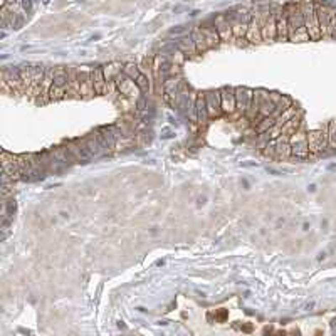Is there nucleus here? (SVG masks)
<instances>
[{
	"mask_svg": "<svg viewBox=\"0 0 336 336\" xmlns=\"http://www.w3.org/2000/svg\"><path fill=\"white\" fill-rule=\"evenodd\" d=\"M252 14H247L246 10H242L240 14H230L229 20H230V27H232V36L235 39H240L247 34V29H249Z\"/></svg>",
	"mask_w": 336,
	"mask_h": 336,
	"instance_id": "5",
	"label": "nucleus"
},
{
	"mask_svg": "<svg viewBox=\"0 0 336 336\" xmlns=\"http://www.w3.org/2000/svg\"><path fill=\"white\" fill-rule=\"evenodd\" d=\"M190 37H192V41H194L198 52H203V51H207L208 49L207 41H205V37H203V32H202L200 27H194V29H192Z\"/></svg>",
	"mask_w": 336,
	"mask_h": 336,
	"instance_id": "22",
	"label": "nucleus"
},
{
	"mask_svg": "<svg viewBox=\"0 0 336 336\" xmlns=\"http://www.w3.org/2000/svg\"><path fill=\"white\" fill-rule=\"evenodd\" d=\"M288 24H289V41L293 42H304L310 41L306 25H304V15H302L301 4H289L288 7Z\"/></svg>",
	"mask_w": 336,
	"mask_h": 336,
	"instance_id": "1",
	"label": "nucleus"
},
{
	"mask_svg": "<svg viewBox=\"0 0 336 336\" xmlns=\"http://www.w3.org/2000/svg\"><path fill=\"white\" fill-rule=\"evenodd\" d=\"M200 29L203 32V37H205L208 47L217 46V44L220 42V36H219V32L216 29V25H213V27H200Z\"/></svg>",
	"mask_w": 336,
	"mask_h": 336,
	"instance_id": "24",
	"label": "nucleus"
},
{
	"mask_svg": "<svg viewBox=\"0 0 336 336\" xmlns=\"http://www.w3.org/2000/svg\"><path fill=\"white\" fill-rule=\"evenodd\" d=\"M274 125H276V118H274V116L262 118V119L257 123V131L262 135V133H266V131H267L269 128H271V126H274Z\"/></svg>",
	"mask_w": 336,
	"mask_h": 336,
	"instance_id": "31",
	"label": "nucleus"
},
{
	"mask_svg": "<svg viewBox=\"0 0 336 336\" xmlns=\"http://www.w3.org/2000/svg\"><path fill=\"white\" fill-rule=\"evenodd\" d=\"M121 73H123V66H119V64H109L106 66V69H104V76H106L108 81L114 79Z\"/></svg>",
	"mask_w": 336,
	"mask_h": 336,
	"instance_id": "29",
	"label": "nucleus"
},
{
	"mask_svg": "<svg viewBox=\"0 0 336 336\" xmlns=\"http://www.w3.org/2000/svg\"><path fill=\"white\" fill-rule=\"evenodd\" d=\"M54 74H56V69L54 68L46 69V76H44L42 81V93H41L44 99H49V93H51V87L54 86Z\"/></svg>",
	"mask_w": 336,
	"mask_h": 336,
	"instance_id": "23",
	"label": "nucleus"
},
{
	"mask_svg": "<svg viewBox=\"0 0 336 336\" xmlns=\"http://www.w3.org/2000/svg\"><path fill=\"white\" fill-rule=\"evenodd\" d=\"M328 17H329V30H331V37H336V7L328 5Z\"/></svg>",
	"mask_w": 336,
	"mask_h": 336,
	"instance_id": "33",
	"label": "nucleus"
},
{
	"mask_svg": "<svg viewBox=\"0 0 336 336\" xmlns=\"http://www.w3.org/2000/svg\"><path fill=\"white\" fill-rule=\"evenodd\" d=\"M216 29L220 36V41H229L232 37V27H230L229 15H219L216 19Z\"/></svg>",
	"mask_w": 336,
	"mask_h": 336,
	"instance_id": "16",
	"label": "nucleus"
},
{
	"mask_svg": "<svg viewBox=\"0 0 336 336\" xmlns=\"http://www.w3.org/2000/svg\"><path fill=\"white\" fill-rule=\"evenodd\" d=\"M261 34L262 41L272 42L278 39L276 10H264V12H261Z\"/></svg>",
	"mask_w": 336,
	"mask_h": 336,
	"instance_id": "3",
	"label": "nucleus"
},
{
	"mask_svg": "<svg viewBox=\"0 0 336 336\" xmlns=\"http://www.w3.org/2000/svg\"><path fill=\"white\" fill-rule=\"evenodd\" d=\"M315 9H316L318 22H319V29H321V36L331 37V30H329V17H328V5L318 2V4H315Z\"/></svg>",
	"mask_w": 336,
	"mask_h": 336,
	"instance_id": "13",
	"label": "nucleus"
},
{
	"mask_svg": "<svg viewBox=\"0 0 336 336\" xmlns=\"http://www.w3.org/2000/svg\"><path fill=\"white\" fill-rule=\"evenodd\" d=\"M66 146H68V150L73 153V157L78 160L79 163H87V162H91V160L95 158L89 153V150L86 148L84 141H81V140L68 141V143H66Z\"/></svg>",
	"mask_w": 336,
	"mask_h": 336,
	"instance_id": "8",
	"label": "nucleus"
},
{
	"mask_svg": "<svg viewBox=\"0 0 336 336\" xmlns=\"http://www.w3.org/2000/svg\"><path fill=\"white\" fill-rule=\"evenodd\" d=\"M274 150H276L278 158H289L291 155V143H289V136L281 135L278 140H274Z\"/></svg>",
	"mask_w": 336,
	"mask_h": 336,
	"instance_id": "17",
	"label": "nucleus"
},
{
	"mask_svg": "<svg viewBox=\"0 0 336 336\" xmlns=\"http://www.w3.org/2000/svg\"><path fill=\"white\" fill-rule=\"evenodd\" d=\"M78 78H79V95L84 98L95 95L96 91H95V84H93L91 71H79Z\"/></svg>",
	"mask_w": 336,
	"mask_h": 336,
	"instance_id": "14",
	"label": "nucleus"
},
{
	"mask_svg": "<svg viewBox=\"0 0 336 336\" xmlns=\"http://www.w3.org/2000/svg\"><path fill=\"white\" fill-rule=\"evenodd\" d=\"M195 113H197V119L198 123H205L208 118V111H207V103H205V95L198 96L195 99Z\"/></svg>",
	"mask_w": 336,
	"mask_h": 336,
	"instance_id": "21",
	"label": "nucleus"
},
{
	"mask_svg": "<svg viewBox=\"0 0 336 336\" xmlns=\"http://www.w3.org/2000/svg\"><path fill=\"white\" fill-rule=\"evenodd\" d=\"M114 82H116V87L119 89L121 95L126 96V98H135L140 93V87L136 86L135 79L128 78V76H125L123 73L118 74L116 78H114Z\"/></svg>",
	"mask_w": 336,
	"mask_h": 336,
	"instance_id": "7",
	"label": "nucleus"
},
{
	"mask_svg": "<svg viewBox=\"0 0 336 336\" xmlns=\"http://www.w3.org/2000/svg\"><path fill=\"white\" fill-rule=\"evenodd\" d=\"M328 146L336 150V118L328 125Z\"/></svg>",
	"mask_w": 336,
	"mask_h": 336,
	"instance_id": "32",
	"label": "nucleus"
},
{
	"mask_svg": "<svg viewBox=\"0 0 336 336\" xmlns=\"http://www.w3.org/2000/svg\"><path fill=\"white\" fill-rule=\"evenodd\" d=\"M54 86H69V71L63 68H56V74H54Z\"/></svg>",
	"mask_w": 336,
	"mask_h": 336,
	"instance_id": "26",
	"label": "nucleus"
},
{
	"mask_svg": "<svg viewBox=\"0 0 336 336\" xmlns=\"http://www.w3.org/2000/svg\"><path fill=\"white\" fill-rule=\"evenodd\" d=\"M205 103H207L208 118H213V116L217 118L222 114V99H220V91L205 95Z\"/></svg>",
	"mask_w": 336,
	"mask_h": 336,
	"instance_id": "12",
	"label": "nucleus"
},
{
	"mask_svg": "<svg viewBox=\"0 0 336 336\" xmlns=\"http://www.w3.org/2000/svg\"><path fill=\"white\" fill-rule=\"evenodd\" d=\"M91 78H93V84H95V91L98 95H103L106 93V86H108V79L104 76V69L103 68H96L91 71Z\"/></svg>",
	"mask_w": 336,
	"mask_h": 336,
	"instance_id": "18",
	"label": "nucleus"
},
{
	"mask_svg": "<svg viewBox=\"0 0 336 336\" xmlns=\"http://www.w3.org/2000/svg\"><path fill=\"white\" fill-rule=\"evenodd\" d=\"M328 148V128L326 130H313L308 133V150L310 155H318Z\"/></svg>",
	"mask_w": 336,
	"mask_h": 336,
	"instance_id": "4",
	"label": "nucleus"
},
{
	"mask_svg": "<svg viewBox=\"0 0 336 336\" xmlns=\"http://www.w3.org/2000/svg\"><path fill=\"white\" fill-rule=\"evenodd\" d=\"M135 82H136V86L140 87V91H141V93H146V91H148V87H150V84H148V79H146V76H145V74H140L138 78L135 79Z\"/></svg>",
	"mask_w": 336,
	"mask_h": 336,
	"instance_id": "35",
	"label": "nucleus"
},
{
	"mask_svg": "<svg viewBox=\"0 0 336 336\" xmlns=\"http://www.w3.org/2000/svg\"><path fill=\"white\" fill-rule=\"evenodd\" d=\"M123 74L128 76V78H131V79H136V78L140 76L138 68H136L135 64H126V66H123Z\"/></svg>",
	"mask_w": 336,
	"mask_h": 336,
	"instance_id": "34",
	"label": "nucleus"
},
{
	"mask_svg": "<svg viewBox=\"0 0 336 336\" xmlns=\"http://www.w3.org/2000/svg\"><path fill=\"white\" fill-rule=\"evenodd\" d=\"M289 143H291V155L296 158H308L310 155V150H308V133L299 128L294 135L289 136Z\"/></svg>",
	"mask_w": 336,
	"mask_h": 336,
	"instance_id": "6",
	"label": "nucleus"
},
{
	"mask_svg": "<svg viewBox=\"0 0 336 336\" xmlns=\"http://www.w3.org/2000/svg\"><path fill=\"white\" fill-rule=\"evenodd\" d=\"M220 99H222V113L232 114L237 111V101H235V89L224 87L220 89Z\"/></svg>",
	"mask_w": 336,
	"mask_h": 336,
	"instance_id": "11",
	"label": "nucleus"
},
{
	"mask_svg": "<svg viewBox=\"0 0 336 336\" xmlns=\"http://www.w3.org/2000/svg\"><path fill=\"white\" fill-rule=\"evenodd\" d=\"M301 125H302V111H301V109H297V113L294 114V116L283 126V131H281V135H286V136L294 135L296 131L301 128Z\"/></svg>",
	"mask_w": 336,
	"mask_h": 336,
	"instance_id": "20",
	"label": "nucleus"
},
{
	"mask_svg": "<svg viewBox=\"0 0 336 336\" xmlns=\"http://www.w3.org/2000/svg\"><path fill=\"white\" fill-rule=\"evenodd\" d=\"M82 141H84L86 148H87V150H89V153H91V155L95 157V158H96V157H103L104 153L108 151L106 148H104V146L101 145V143H99V140L96 138V135H95V133H91L89 136H86V138L82 140Z\"/></svg>",
	"mask_w": 336,
	"mask_h": 336,
	"instance_id": "19",
	"label": "nucleus"
},
{
	"mask_svg": "<svg viewBox=\"0 0 336 336\" xmlns=\"http://www.w3.org/2000/svg\"><path fill=\"white\" fill-rule=\"evenodd\" d=\"M301 10H302V15H304V25H306L308 36H310V41H319L323 36H321V29H319L315 2H313V0H302Z\"/></svg>",
	"mask_w": 336,
	"mask_h": 336,
	"instance_id": "2",
	"label": "nucleus"
},
{
	"mask_svg": "<svg viewBox=\"0 0 336 336\" xmlns=\"http://www.w3.org/2000/svg\"><path fill=\"white\" fill-rule=\"evenodd\" d=\"M19 71H20L22 84H24V89L27 91L29 89V86L32 84V66H22Z\"/></svg>",
	"mask_w": 336,
	"mask_h": 336,
	"instance_id": "28",
	"label": "nucleus"
},
{
	"mask_svg": "<svg viewBox=\"0 0 336 336\" xmlns=\"http://www.w3.org/2000/svg\"><path fill=\"white\" fill-rule=\"evenodd\" d=\"M296 113H297V108H296V106H289L288 109H286V111H283V113H281L279 116L276 118V125L283 128V126L288 123V121L293 118Z\"/></svg>",
	"mask_w": 336,
	"mask_h": 336,
	"instance_id": "27",
	"label": "nucleus"
},
{
	"mask_svg": "<svg viewBox=\"0 0 336 336\" xmlns=\"http://www.w3.org/2000/svg\"><path fill=\"white\" fill-rule=\"evenodd\" d=\"M276 25H278V41H289V24H288V9H276Z\"/></svg>",
	"mask_w": 336,
	"mask_h": 336,
	"instance_id": "9",
	"label": "nucleus"
},
{
	"mask_svg": "<svg viewBox=\"0 0 336 336\" xmlns=\"http://www.w3.org/2000/svg\"><path fill=\"white\" fill-rule=\"evenodd\" d=\"M246 37H247V41H249V42L262 41V34H261V12L252 14V19H251V24H249V29H247Z\"/></svg>",
	"mask_w": 336,
	"mask_h": 336,
	"instance_id": "15",
	"label": "nucleus"
},
{
	"mask_svg": "<svg viewBox=\"0 0 336 336\" xmlns=\"http://www.w3.org/2000/svg\"><path fill=\"white\" fill-rule=\"evenodd\" d=\"M177 47L181 52H185L187 56H194L195 52H198L194 41H192V37H184V39L177 41Z\"/></svg>",
	"mask_w": 336,
	"mask_h": 336,
	"instance_id": "25",
	"label": "nucleus"
},
{
	"mask_svg": "<svg viewBox=\"0 0 336 336\" xmlns=\"http://www.w3.org/2000/svg\"><path fill=\"white\" fill-rule=\"evenodd\" d=\"M252 98H254V91L247 89V87H235V101H237V111L246 114L249 109Z\"/></svg>",
	"mask_w": 336,
	"mask_h": 336,
	"instance_id": "10",
	"label": "nucleus"
},
{
	"mask_svg": "<svg viewBox=\"0 0 336 336\" xmlns=\"http://www.w3.org/2000/svg\"><path fill=\"white\" fill-rule=\"evenodd\" d=\"M68 89H69V86H64V87H60V86H52V87H51V93H49V99H52V101H57V99H63L66 95H68Z\"/></svg>",
	"mask_w": 336,
	"mask_h": 336,
	"instance_id": "30",
	"label": "nucleus"
}]
</instances>
